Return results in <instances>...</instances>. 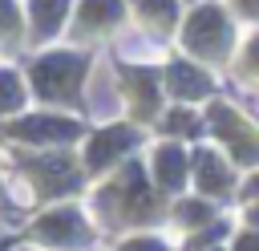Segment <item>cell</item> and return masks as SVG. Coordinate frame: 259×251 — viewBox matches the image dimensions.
I'll list each match as a JSON object with an SVG mask.
<instances>
[{"mask_svg":"<svg viewBox=\"0 0 259 251\" xmlns=\"http://www.w3.org/2000/svg\"><path fill=\"white\" fill-rule=\"evenodd\" d=\"M178 174H182V158H178L174 150H166V154H162V178H166V182H174Z\"/></svg>","mask_w":259,"mask_h":251,"instance_id":"6da1fadb","label":"cell"}]
</instances>
